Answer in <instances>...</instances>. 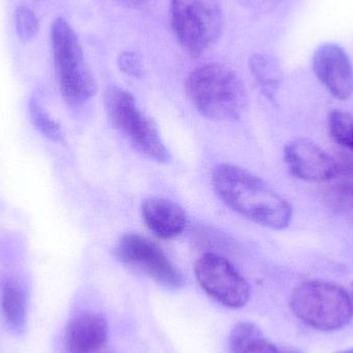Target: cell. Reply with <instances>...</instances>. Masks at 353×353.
<instances>
[{
	"label": "cell",
	"instance_id": "cell-1",
	"mask_svg": "<svg viewBox=\"0 0 353 353\" xmlns=\"http://www.w3.org/2000/svg\"><path fill=\"white\" fill-rule=\"evenodd\" d=\"M212 183L218 196L232 211L272 230L290 225L292 208L261 178L232 165L214 170Z\"/></svg>",
	"mask_w": 353,
	"mask_h": 353
},
{
	"label": "cell",
	"instance_id": "cell-2",
	"mask_svg": "<svg viewBox=\"0 0 353 353\" xmlns=\"http://www.w3.org/2000/svg\"><path fill=\"white\" fill-rule=\"evenodd\" d=\"M187 93L195 109L208 119L234 121L246 110L244 83L234 70L219 63L205 64L190 72Z\"/></svg>",
	"mask_w": 353,
	"mask_h": 353
},
{
	"label": "cell",
	"instance_id": "cell-3",
	"mask_svg": "<svg viewBox=\"0 0 353 353\" xmlns=\"http://www.w3.org/2000/svg\"><path fill=\"white\" fill-rule=\"evenodd\" d=\"M51 43L62 97L68 105L79 107L95 94L97 82L85 60L76 31L61 17L52 23Z\"/></svg>",
	"mask_w": 353,
	"mask_h": 353
},
{
	"label": "cell",
	"instance_id": "cell-4",
	"mask_svg": "<svg viewBox=\"0 0 353 353\" xmlns=\"http://www.w3.org/2000/svg\"><path fill=\"white\" fill-rule=\"evenodd\" d=\"M294 314L319 331H336L353 317V301L345 290L335 283L309 281L301 284L292 294Z\"/></svg>",
	"mask_w": 353,
	"mask_h": 353
},
{
	"label": "cell",
	"instance_id": "cell-5",
	"mask_svg": "<svg viewBox=\"0 0 353 353\" xmlns=\"http://www.w3.org/2000/svg\"><path fill=\"white\" fill-rule=\"evenodd\" d=\"M105 107L111 123L145 157L159 163L170 161V153L161 141L155 122L142 111L132 93L110 87Z\"/></svg>",
	"mask_w": 353,
	"mask_h": 353
},
{
	"label": "cell",
	"instance_id": "cell-6",
	"mask_svg": "<svg viewBox=\"0 0 353 353\" xmlns=\"http://www.w3.org/2000/svg\"><path fill=\"white\" fill-rule=\"evenodd\" d=\"M171 20L179 43L195 57L211 47L223 29L216 0H171Z\"/></svg>",
	"mask_w": 353,
	"mask_h": 353
},
{
	"label": "cell",
	"instance_id": "cell-7",
	"mask_svg": "<svg viewBox=\"0 0 353 353\" xmlns=\"http://www.w3.org/2000/svg\"><path fill=\"white\" fill-rule=\"evenodd\" d=\"M194 272L201 288L222 306L239 309L248 303V283L224 257L205 253L195 263Z\"/></svg>",
	"mask_w": 353,
	"mask_h": 353
},
{
	"label": "cell",
	"instance_id": "cell-8",
	"mask_svg": "<svg viewBox=\"0 0 353 353\" xmlns=\"http://www.w3.org/2000/svg\"><path fill=\"white\" fill-rule=\"evenodd\" d=\"M116 255L124 265L142 272L165 288L179 290L184 285L182 274L163 251L141 234H125L116 248Z\"/></svg>",
	"mask_w": 353,
	"mask_h": 353
},
{
	"label": "cell",
	"instance_id": "cell-9",
	"mask_svg": "<svg viewBox=\"0 0 353 353\" xmlns=\"http://www.w3.org/2000/svg\"><path fill=\"white\" fill-rule=\"evenodd\" d=\"M315 76L335 99L345 101L353 92V66L347 52L334 43H323L313 54Z\"/></svg>",
	"mask_w": 353,
	"mask_h": 353
},
{
	"label": "cell",
	"instance_id": "cell-10",
	"mask_svg": "<svg viewBox=\"0 0 353 353\" xmlns=\"http://www.w3.org/2000/svg\"><path fill=\"white\" fill-rule=\"evenodd\" d=\"M284 159L290 173L307 182H325L339 176V163L306 139L290 143Z\"/></svg>",
	"mask_w": 353,
	"mask_h": 353
},
{
	"label": "cell",
	"instance_id": "cell-11",
	"mask_svg": "<svg viewBox=\"0 0 353 353\" xmlns=\"http://www.w3.org/2000/svg\"><path fill=\"white\" fill-rule=\"evenodd\" d=\"M109 327L107 319L95 312H82L68 323L65 330L68 353H94L107 342Z\"/></svg>",
	"mask_w": 353,
	"mask_h": 353
},
{
	"label": "cell",
	"instance_id": "cell-12",
	"mask_svg": "<svg viewBox=\"0 0 353 353\" xmlns=\"http://www.w3.org/2000/svg\"><path fill=\"white\" fill-rule=\"evenodd\" d=\"M142 213L149 230L161 239L175 238L184 232L187 225L184 210L170 199H146L143 203Z\"/></svg>",
	"mask_w": 353,
	"mask_h": 353
},
{
	"label": "cell",
	"instance_id": "cell-13",
	"mask_svg": "<svg viewBox=\"0 0 353 353\" xmlns=\"http://www.w3.org/2000/svg\"><path fill=\"white\" fill-rule=\"evenodd\" d=\"M1 311L12 331L21 332L27 319V292L20 280L6 279L1 288Z\"/></svg>",
	"mask_w": 353,
	"mask_h": 353
},
{
	"label": "cell",
	"instance_id": "cell-14",
	"mask_svg": "<svg viewBox=\"0 0 353 353\" xmlns=\"http://www.w3.org/2000/svg\"><path fill=\"white\" fill-rule=\"evenodd\" d=\"M230 348L232 353H280L252 323H241L232 329Z\"/></svg>",
	"mask_w": 353,
	"mask_h": 353
},
{
	"label": "cell",
	"instance_id": "cell-15",
	"mask_svg": "<svg viewBox=\"0 0 353 353\" xmlns=\"http://www.w3.org/2000/svg\"><path fill=\"white\" fill-rule=\"evenodd\" d=\"M249 66L261 92L270 99H274L282 77L278 60L268 54H255L250 58Z\"/></svg>",
	"mask_w": 353,
	"mask_h": 353
},
{
	"label": "cell",
	"instance_id": "cell-16",
	"mask_svg": "<svg viewBox=\"0 0 353 353\" xmlns=\"http://www.w3.org/2000/svg\"><path fill=\"white\" fill-rule=\"evenodd\" d=\"M325 203L332 211L353 224V183L330 187L325 192Z\"/></svg>",
	"mask_w": 353,
	"mask_h": 353
},
{
	"label": "cell",
	"instance_id": "cell-17",
	"mask_svg": "<svg viewBox=\"0 0 353 353\" xmlns=\"http://www.w3.org/2000/svg\"><path fill=\"white\" fill-rule=\"evenodd\" d=\"M332 138L353 152V116L342 111L332 112L329 119Z\"/></svg>",
	"mask_w": 353,
	"mask_h": 353
},
{
	"label": "cell",
	"instance_id": "cell-18",
	"mask_svg": "<svg viewBox=\"0 0 353 353\" xmlns=\"http://www.w3.org/2000/svg\"><path fill=\"white\" fill-rule=\"evenodd\" d=\"M29 112L35 128L43 134V137L54 142L62 141L63 136H62L61 128L58 125L57 122L46 112L43 105H39V101H35L34 99H31L29 103Z\"/></svg>",
	"mask_w": 353,
	"mask_h": 353
},
{
	"label": "cell",
	"instance_id": "cell-19",
	"mask_svg": "<svg viewBox=\"0 0 353 353\" xmlns=\"http://www.w3.org/2000/svg\"><path fill=\"white\" fill-rule=\"evenodd\" d=\"M16 28L22 41H29L37 37L39 29V19L28 6H20L17 8Z\"/></svg>",
	"mask_w": 353,
	"mask_h": 353
},
{
	"label": "cell",
	"instance_id": "cell-20",
	"mask_svg": "<svg viewBox=\"0 0 353 353\" xmlns=\"http://www.w3.org/2000/svg\"><path fill=\"white\" fill-rule=\"evenodd\" d=\"M120 68L125 74L134 77H141L143 74V64L140 56L134 52H124L118 60Z\"/></svg>",
	"mask_w": 353,
	"mask_h": 353
},
{
	"label": "cell",
	"instance_id": "cell-21",
	"mask_svg": "<svg viewBox=\"0 0 353 353\" xmlns=\"http://www.w3.org/2000/svg\"><path fill=\"white\" fill-rule=\"evenodd\" d=\"M246 4L256 10H267L275 4L276 0H245Z\"/></svg>",
	"mask_w": 353,
	"mask_h": 353
},
{
	"label": "cell",
	"instance_id": "cell-22",
	"mask_svg": "<svg viewBox=\"0 0 353 353\" xmlns=\"http://www.w3.org/2000/svg\"><path fill=\"white\" fill-rule=\"evenodd\" d=\"M120 1H121L122 3L125 4V6H132V8H134V6H141V4L144 3L146 0H120Z\"/></svg>",
	"mask_w": 353,
	"mask_h": 353
},
{
	"label": "cell",
	"instance_id": "cell-23",
	"mask_svg": "<svg viewBox=\"0 0 353 353\" xmlns=\"http://www.w3.org/2000/svg\"><path fill=\"white\" fill-rule=\"evenodd\" d=\"M337 353H353V348H352V350H342V352H339Z\"/></svg>",
	"mask_w": 353,
	"mask_h": 353
},
{
	"label": "cell",
	"instance_id": "cell-24",
	"mask_svg": "<svg viewBox=\"0 0 353 353\" xmlns=\"http://www.w3.org/2000/svg\"><path fill=\"white\" fill-rule=\"evenodd\" d=\"M352 290H353V285H352Z\"/></svg>",
	"mask_w": 353,
	"mask_h": 353
}]
</instances>
